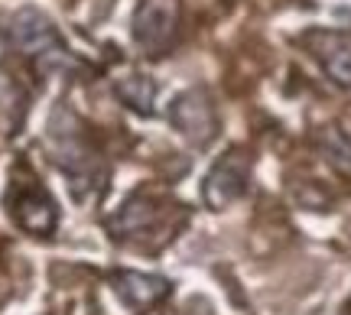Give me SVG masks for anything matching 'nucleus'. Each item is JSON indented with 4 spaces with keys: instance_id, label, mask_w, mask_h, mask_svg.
I'll return each instance as SVG.
<instances>
[{
    "instance_id": "nucleus-1",
    "label": "nucleus",
    "mask_w": 351,
    "mask_h": 315,
    "mask_svg": "<svg viewBox=\"0 0 351 315\" xmlns=\"http://www.w3.org/2000/svg\"><path fill=\"white\" fill-rule=\"evenodd\" d=\"M10 42L20 52L33 55V59H43L46 68L52 62H65L62 55V39L56 33V26L46 13L33 10V7H23L20 13H13L10 20Z\"/></svg>"
},
{
    "instance_id": "nucleus-2",
    "label": "nucleus",
    "mask_w": 351,
    "mask_h": 315,
    "mask_svg": "<svg viewBox=\"0 0 351 315\" xmlns=\"http://www.w3.org/2000/svg\"><path fill=\"white\" fill-rule=\"evenodd\" d=\"M247 179H251V156L244 150H231L225 153L218 163L212 166V173L205 176L202 186V199L208 208L221 212L231 202H238L244 189H247Z\"/></svg>"
},
{
    "instance_id": "nucleus-3",
    "label": "nucleus",
    "mask_w": 351,
    "mask_h": 315,
    "mask_svg": "<svg viewBox=\"0 0 351 315\" xmlns=\"http://www.w3.org/2000/svg\"><path fill=\"white\" fill-rule=\"evenodd\" d=\"M169 121L173 127L195 147H208L218 134V114H215L212 98L202 88H192L186 94H179L169 108Z\"/></svg>"
},
{
    "instance_id": "nucleus-4",
    "label": "nucleus",
    "mask_w": 351,
    "mask_h": 315,
    "mask_svg": "<svg viewBox=\"0 0 351 315\" xmlns=\"http://www.w3.org/2000/svg\"><path fill=\"white\" fill-rule=\"evenodd\" d=\"M176 23H179V0H140L134 13V39L140 49L160 55L173 42Z\"/></svg>"
},
{
    "instance_id": "nucleus-5",
    "label": "nucleus",
    "mask_w": 351,
    "mask_h": 315,
    "mask_svg": "<svg viewBox=\"0 0 351 315\" xmlns=\"http://www.w3.org/2000/svg\"><path fill=\"white\" fill-rule=\"evenodd\" d=\"M306 42L319 55L326 75L341 88H351V33H309Z\"/></svg>"
},
{
    "instance_id": "nucleus-6",
    "label": "nucleus",
    "mask_w": 351,
    "mask_h": 315,
    "mask_svg": "<svg viewBox=\"0 0 351 315\" xmlns=\"http://www.w3.org/2000/svg\"><path fill=\"white\" fill-rule=\"evenodd\" d=\"M13 218L29 234H49L56 227V205H52V199L39 186H26L16 195V202H13Z\"/></svg>"
},
{
    "instance_id": "nucleus-7",
    "label": "nucleus",
    "mask_w": 351,
    "mask_h": 315,
    "mask_svg": "<svg viewBox=\"0 0 351 315\" xmlns=\"http://www.w3.org/2000/svg\"><path fill=\"white\" fill-rule=\"evenodd\" d=\"M114 286H117V296L124 299L130 309H150V305L163 303L169 296V279L163 277H150V273H117L114 277Z\"/></svg>"
},
{
    "instance_id": "nucleus-8",
    "label": "nucleus",
    "mask_w": 351,
    "mask_h": 315,
    "mask_svg": "<svg viewBox=\"0 0 351 315\" xmlns=\"http://www.w3.org/2000/svg\"><path fill=\"white\" fill-rule=\"evenodd\" d=\"M117 94L137 114H150L153 98H156V81H150L147 75H127L124 81L117 85Z\"/></svg>"
},
{
    "instance_id": "nucleus-9",
    "label": "nucleus",
    "mask_w": 351,
    "mask_h": 315,
    "mask_svg": "<svg viewBox=\"0 0 351 315\" xmlns=\"http://www.w3.org/2000/svg\"><path fill=\"white\" fill-rule=\"evenodd\" d=\"M319 147L326 153V160L339 173H351V140L341 134L339 127H326L322 137H319Z\"/></svg>"
}]
</instances>
